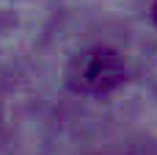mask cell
I'll return each mask as SVG.
<instances>
[{"instance_id": "6da1fadb", "label": "cell", "mask_w": 157, "mask_h": 155, "mask_svg": "<svg viewBox=\"0 0 157 155\" xmlns=\"http://www.w3.org/2000/svg\"><path fill=\"white\" fill-rule=\"evenodd\" d=\"M66 78L77 94L105 97L124 83L127 67L113 47H88L72 58Z\"/></svg>"}, {"instance_id": "7a4b0ae2", "label": "cell", "mask_w": 157, "mask_h": 155, "mask_svg": "<svg viewBox=\"0 0 157 155\" xmlns=\"http://www.w3.org/2000/svg\"><path fill=\"white\" fill-rule=\"evenodd\" d=\"M152 17H155V22H157V3H155V8H152Z\"/></svg>"}]
</instances>
